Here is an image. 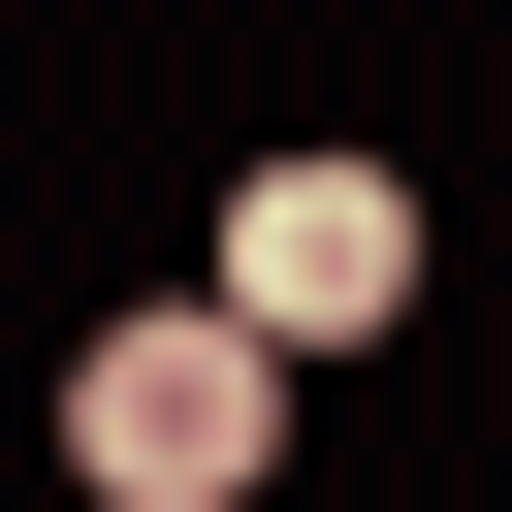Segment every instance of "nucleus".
<instances>
[{
    "mask_svg": "<svg viewBox=\"0 0 512 512\" xmlns=\"http://www.w3.org/2000/svg\"><path fill=\"white\" fill-rule=\"evenodd\" d=\"M224 320H256L288 384L384 352V320H416V192H384V160H256V192H224Z\"/></svg>",
    "mask_w": 512,
    "mask_h": 512,
    "instance_id": "f03ea898",
    "label": "nucleus"
},
{
    "mask_svg": "<svg viewBox=\"0 0 512 512\" xmlns=\"http://www.w3.org/2000/svg\"><path fill=\"white\" fill-rule=\"evenodd\" d=\"M64 480H96V512H256V480H288V352H256L224 288H192V320H96V352H64Z\"/></svg>",
    "mask_w": 512,
    "mask_h": 512,
    "instance_id": "f257e3e1",
    "label": "nucleus"
}]
</instances>
